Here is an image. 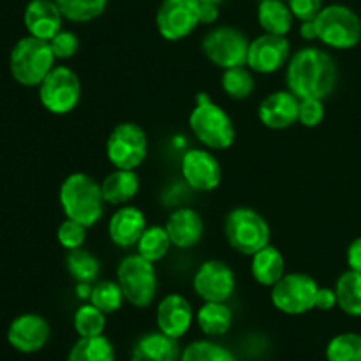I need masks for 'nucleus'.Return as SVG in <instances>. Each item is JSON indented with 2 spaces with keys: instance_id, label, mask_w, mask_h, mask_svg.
<instances>
[{
  "instance_id": "6e6552de",
  "label": "nucleus",
  "mask_w": 361,
  "mask_h": 361,
  "mask_svg": "<svg viewBox=\"0 0 361 361\" xmlns=\"http://www.w3.org/2000/svg\"><path fill=\"white\" fill-rule=\"evenodd\" d=\"M39 101L53 115H67L81 101V81L67 66H55L39 85Z\"/></svg>"
},
{
  "instance_id": "c756f323",
  "label": "nucleus",
  "mask_w": 361,
  "mask_h": 361,
  "mask_svg": "<svg viewBox=\"0 0 361 361\" xmlns=\"http://www.w3.org/2000/svg\"><path fill=\"white\" fill-rule=\"evenodd\" d=\"M63 20L73 23H87L101 16L108 7V0H55Z\"/></svg>"
},
{
  "instance_id": "412c9836",
  "label": "nucleus",
  "mask_w": 361,
  "mask_h": 361,
  "mask_svg": "<svg viewBox=\"0 0 361 361\" xmlns=\"http://www.w3.org/2000/svg\"><path fill=\"white\" fill-rule=\"evenodd\" d=\"M147 229V217L136 207H122L111 215L108 235L116 247L129 249L137 245L141 235Z\"/></svg>"
},
{
  "instance_id": "5701e85b",
  "label": "nucleus",
  "mask_w": 361,
  "mask_h": 361,
  "mask_svg": "<svg viewBox=\"0 0 361 361\" xmlns=\"http://www.w3.org/2000/svg\"><path fill=\"white\" fill-rule=\"evenodd\" d=\"M102 196L109 204H126L134 200L140 190V176L136 169H116L101 183Z\"/></svg>"
},
{
  "instance_id": "e433bc0d",
  "label": "nucleus",
  "mask_w": 361,
  "mask_h": 361,
  "mask_svg": "<svg viewBox=\"0 0 361 361\" xmlns=\"http://www.w3.org/2000/svg\"><path fill=\"white\" fill-rule=\"evenodd\" d=\"M87 229L80 222L73 221V219H66L62 224L59 226V231H56V240H59L60 245L67 250H74L83 247L85 240H87Z\"/></svg>"
},
{
  "instance_id": "ddd939ff",
  "label": "nucleus",
  "mask_w": 361,
  "mask_h": 361,
  "mask_svg": "<svg viewBox=\"0 0 361 361\" xmlns=\"http://www.w3.org/2000/svg\"><path fill=\"white\" fill-rule=\"evenodd\" d=\"M192 286L204 302H228L236 289L235 271L224 261H204L194 274Z\"/></svg>"
},
{
  "instance_id": "a878e982",
  "label": "nucleus",
  "mask_w": 361,
  "mask_h": 361,
  "mask_svg": "<svg viewBox=\"0 0 361 361\" xmlns=\"http://www.w3.org/2000/svg\"><path fill=\"white\" fill-rule=\"evenodd\" d=\"M197 326L208 337H221L233 326V312L226 302H204L197 310Z\"/></svg>"
},
{
  "instance_id": "f8f14e48",
  "label": "nucleus",
  "mask_w": 361,
  "mask_h": 361,
  "mask_svg": "<svg viewBox=\"0 0 361 361\" xmlns=\"http://www.w3.org/2000/svg\"><path fill=\"white\" fill-rule=\"evenodd\" d=\"M157 30L166 41H182L189 37L200 23L197 0H162L155 14Z\"/></svg>"
},
{
  "instance_id": "4c0bfd02",
  "label": "nucleus",
  "mask_w": 361,
  "mask_h": 361,
  "mask_svg": "<svg viewBox=\"0 0 361 361\" xmlns=\"http://www.w3.org/2000/svg\"><path fill=\"white\" fill-rule=\"evenodd\" d=\"M49 46H51L56 59L67 60L73 59L78 53V49H80V39H78V35L74 32L60 30L55 37L49 39Z\"/></svg>"
},
{
  "instance_id": "f3484780",
  "label": "nucleus",
  "mask_w": 361,
  "mask_h": 361,
  "mask_svg": "<svg viewBox=\"0 0 361 361\" xmlns=\"http://www.w3.org/2000/svg\"><path fill=\"white\" fill-rule=\"evenodd\" d=\"M300 99L289 90H279L261 101L257 115L268 129L282 130L298 122Z\"/></svg>"
},
{
  "instance_id": "b1692460",
  "label": "nucleus",
  "mask_w": 361,
  "mask_h": 361,
  "mask_svg": "<svg viewBox=\"0 0 361 361\" xmlns=\"http://www.w3.org/2000/svg\"><path fill=\"white\" fill-rule=\"evenodd\" d=\"M286 261L281 250L274 245H267L261 250H257L252 256V264H250V271L252 277L256 279L257 284L270 286L274 288L282 277H284Z\"/></svg>"
},
{
  "instance_id": "7c9ffc66",
  "label": "nucleus",
  "mask_w": 361,
  "mask_h": 361,
  "mask_svg": "<svg viewBox=\"0 0 361 361\" xmlns=\"http://www.w3.org/2000/svg\"><path fill=\"white\" fill-rule=\"evenodd\" d=\"M171 240H169L168 231L162 226H154V228H147L141 235L140 242H137V254L148 259L150 263H157L171 249Z\"/></svg>"
},
{
  "instance_id": "4be33fe9",
  "label": "nucleus",
  "mask_w": 361,
  "mask_h": 361,
  "mask_svg": "<svg viewBox=\"0 0 361 361\" xmlns=\"http://www.w3.org/2000/svg\"><path fill=\"white\" fill-rule=\"evenodd\" d=\"M178 338H173L162 331L147 334L134 344L130 361H180Z\"/></svg>"
},
{
  "instance_id": "473e14b6",
  "label": "nucleus",
  "mask_w": 361,
  "mask_h": 361,
  "mask_svg": "<svg viewBox=\"0 0 361 361\" xmlns=\"http://www.w3.org/2000/svg\"><path fill=\"white\" fill-rule=\"evenodd\" d=\"M123 302H126V296H123V291L118 282L102 281L95 284L94 289H92L90 303L104 314H113L120 310Z\"/></svg>"
},
{
  "instance_id": "a19ab883",
  "label": "nucleus",
  "mask_w": 361,
  "mask_h": 361,
  "mask_svg": "<svg viewBox=\"0 0 361 361\" xmlns=\"http://www.w3.org/2000/svg\"><path fill=\"white\" fill-rule=\"evenodd\" d=\"M337 305V293L330 288H319L316 296V309L331 310Z\"/></svg>"
},
{
  "instance_id": "49530a36",
  "label": "nucleus",
  "mask_w": 361,
  "mask_h": 361,
  "mask_svg": "<svg viewBox=\"0 0 361 361\" xmlns=\"http://www.w3.org/2000/svg\"><path fill=\"white\" fill-rule=\"evenodd\" d=\"M200 2H207V4H215V6H221L224 0H200Z\"/></svg>"
},
{
  "instance_id": "f257e3e1",
  "label": "nucleus",
  "mask_w": 361,
  "mask_h": 361,
  "mask_svg": "<svg viewBox=\"0 0 361 361\" xmlns=\"http://www.w3.org/2000/svg\"><path fill=\"white\" fill-rule=\"evenodd\" d=\"M338 67L321 48H303L289 59L286 71L288 90L298 99H326L337 87Z\"/></svg>"
},
{
  "instance_id": "37998d69",
  "label": "nucleus",
  "mask_w": 361,
  "mask_h": 361,
  "mask_svg": "<svg viewBox=\"0 0 361 361\" xmlns=\"http://www.w3.org/2000/svg\"><path fill=\"white\" fill-rule=\"evenodd\" d=\"M348 264L349 270L361 274V236L353 240L351 245L348 247Z\"/></svg>"
},
{
  "instance_id": "9d476101",
  "label": "nucleus",
  "mask_w": 361,
  "mask_h": 361,
  "mask_svg": "<svg viewBox=\"0 0 361 361\" xmlns=\"http://www.w3.org/2000/svg\"><path fill=\"white\" fill-rule=\"evenodd\" d=\"M250 41L240 28L217 27L204 35L201 42L204 56L222 69L247 66Z\"/></svg>"
},
{
  "instance_id": "f03ea898",
  "label": "nucleus",
  "mask_w": 361,
  "mask_h": 361,
  "mask_svg": "<svg viewBox=\"0 0 361 361\" xmlns=\"http://www.w3.org/2000/svg\"><path fill=\"white\" fill-rule=\"evenodd\" d=\"M60 207L66 219L80 222L85 228L97 224L104 215V196L101 183L87 173H73L60 185Z\"/></svg>"
},
{
  "instance_id": "aec40b11",
  "label": "nucleus",
  "mask_w": 361,
  "mask_h": 361,
  "mask_svg": "<svg viewBox=\"0 0 361 361\" xmlns=\"http://www.w3.org/2000/svg\"><path fill=\"white\" fill-rule=\"evenodd\" d=\"M166 231L176 249H192L201 242L204 224L201 215L192 208H176L166 221Z\"/></svg>"
},
{
  "instance_id": "2f4dec72",
  "label": "nucleus",
  "mask_w": 361,
  "mask_h": 361,
  "mask_svg": "<svg viewBox=\"0 0 361 361\" xmlns=\"http://www.w3.org/2000/svg\"><path fill=\"white\" fill-rule=\"evenodd\" d=\"M221 83L226 94L231 99H236V101H243L254 92V76L245 66L224 69Z\"/></svg>"
},
{
  "instance_id": "2eb2a0df",
  "label": "nucleus",
  "mask_w": 361,
  "mask_h": 361,
  "mask_svg": "<svg viewBox=\"0 0 361 361\" xmlns=\"http://www.w3.org/2000/svg\"><path fill=\"white\" fill-rule=\"evenodd\" d=\"M182 176L194 190L212 192L222 182V168L217 157L203 148H192L182 157Z\"/></svg>"
},
{
  "instance_id": "4468645a",
  "label": "nucleus",
  "mask_w": 361,
  "mask_h": 361,
  "mask_svg": "<svg viewBox=\"0 0 361 361\" xmlns=\"http://www.w3.org/2000/svg\"><path fill=\"white\" fill-rule=\"evenodd\" d=\"M291 44L286 35L263 34L250 41L247 53V67L254 73L274 74L289 60Z\"/></svg>"
},
{
  "instance_id": "72a5a7b5",
  "label": "nucleus",
  "mask_w": 361,
  "mask_h": 361,
  "mask_svg": "<svg viewBox=\"0 0 361 361\" xmlns=\"http://www.w3.org/2000/svg\"><path fill=\"white\" fill-rule=\"evenodd\" d=\"M106 328V314L92 303H85L74 314V330L80 337H97Z\"/></svg>"
},
{
  "instance_id": "bb28decb",
  "label": "nucleus",
  "mask_w": 361,
  "mask_h": 361,
  "mask_svg": "<svg viewBox=\"0 0 361 361\" xmlns=\"http://www.w3.org/2000/svg\"><path fill=\"white\" fill-rule=\"evenodd\" d=\"M337 305L348 316L361 317V274L348 270L341 275L335 286Z\"/></svg>"
},
{
  "instance_id": "f704fd0d",
  "label": "nucleus",
  "mask_w": 361,
  "mask_h": 361,
  "mask_svg": "<svg viewBox=\"0 0 361 361\" xmlns=\"http://www.w3.org/2000/svg\"><path fill=\"white\" fill-rule=\"evenodd\" d=\"M328 361H361V335L341 334L326 345Z\"/></svg>"
},
{
  "instance_id": "a211bd4d",
  "label": "nucleus",
  "mask_w": 361,
  "mask_h": 361,
  "mask_svg": "<svg viewBox=\"0 0 361 361\" xmlns=\"http://www.w3.org/2000/svg\"><path fill=\"white\" fill-rule=\"evenodd\" d=\"M23 23L28 35L49 41L62 30L63 16L55 0H30L25 7Z\"/></svg>"
},
{
  "instance_id": "9b49d317",
  "label": "nucleus",
  "mask_w": 361,
  "mask_h": 361,
  "mask_svg": "<svg viewBox=\"0 0 361 361\" xmlns=\"http://www.w3.org/2000/svg\"><path fill=\"white\" fill-rule=\"evenodd\" d=\"M319 286L307 274H288L271 288V303L288 316H302L316 309Z\"/></svg>"
},
{
  "instance_id": "dca6fc26",
  "label": "nucleus",
  "mask_w": 361,
  "mask_h": 361,
  "mask_svg": "<svg viewBox=\"0 0 361 361\" xmlns=\"http://www.w3.org/2000/svg\"><path fill=\"white\" fill-rule=\"evenodd\" d=\"M49 324L39 314H21L7 328V342L18 353L32 355L48 344Z\"/></svg>"
},
{
  "instance_id": "c03bdc74",
  "label": "nucleus",
  "mask_w": 361,
  "mask_h": 361,
  "mask_svg": "<svg viewBox=\"0 0 361 361\" xmlns=\"http://www.w3.org/2000/svg\"><path fill=\"white\" fill-rule=\"evenodd\" d=\"M300 35H302L305 41H316V39H317L316 21H314V20L302 21V25H300Z\"/></svg>"
},
{
  "instance_id": "ea45409f",
  "label": "nucleus",
  "mask_w": 361,
  "mask_h": 361,
  "mask_svg": "<svg viewBox=\"0 0 361 361\" xmlns=\"http://www.w3.org/2000/svg\"><path fill=\"white\" fill-rule=\"evenodd\" d=\"M288 6L296 20L307 21L316 20V16L321 13L324 4L323 0H288Z\"/></svg>"
},
{
  "instance_id": "1a4fd4ad",
  "label": "nucleus",
  "mask_w": 361,
  "mask_h": 361,
  "mask_svg": "<svg viewBox=\"0 0 361 361\" xmlns=\"http://www.w3.org/2000/svg\"><path fill=\"white\" fill-rule=\"evenodd\" d=\"M148 154L147 133L134 122H122L109 133L106 157L116 169H137Z\"/></svg>"
},
{
  "instance_id": "39448f33",
  "label": "nucleus",
  "mask_w": 361,
  "mask_h": 361,
  "mask_svg": "<svg viewBox=\"0 0 361 361\" xmlns=\"http://www.w3.org/2000/svg\"><path fill=\"white\" fill-rule=\"evenodd\" d=\"M224 235L236 252L250 257L263 247L270 245L271 238L267 219L259 212L247 207L229 212L224 221Z\"/></svg>"
},
{
  "instance_id": "cd10ccee",
  "label": "nucleus",
  "mask_w": 361,
  "mask_h": 361,
  "mask_svg": "<svg viewBox=\"0 0 361 361\" xmlns=\"http://www.w3.org/2000/svg\"><path fill=\"white\" fill-rule=\"evenodd\" d=\"M67 361H115V348L104 335L80 337L71 349Z\"/></svg>"
},
{
  "instance_id": "20e7f679",
  "label": "nucleus",
  "mask_w": 361,
  "mask_h": 361,
  "mask_svg": "<svg viewBox=\"0 0 361 361\" xmlns=\"http://www.w3.org/2000/svg\"><path fill=\"white\" fill-rule=\"evenodd\" d=\"M55 60L56 56L49 41L27 35L11 49L9 69L14 81L23 87H39L55 67Z\"/></svg>"
},
{
  "instance_id": "c85d7f7f",
  "label": "nucleus",
  "mask_w": 361,
  "mask_h": 361,
  "mask_svg": "<svg viewBox=\"0 0 361 361\" xmlns=\"http://www.w3.org/2000/svg\"><path fill=\"white\" fill-rule=\"evenodd\" d=\"M67 271L71 274V277L76 282H92L97 281L99 274H101V263H99L97 257L92 252L85 249H74L69 250L66 257Z\"/></svg>"
},
{
  "instance_id": "c9c22d12",
  "label": "nucleus",
  "mask_w": 361,
  "mask_h": 361,
  "mask_svg": "<svg viewBox=\"0 0 361 361\" xmlns=\"http://www.w3.org/2000/svg\"><path fill=\"white\" fill-rule=\"evenodd\" d=\"M180 361H236L228 348L210 341H196L182 351Z\"/></svg>"
},
{
  "instance_id": "a18cd8bd",
  "label": "nucleus",
  "mask_w": 361,
  "mask_h": 361,
  "mask_svg": "<svg viewBox=\"0 0 361 361\" xmlns=\"http://www.w3.org/2000/svg\"><path fill=\"white\" fill-rule=\"evenodd\" d=\"M92 289L94 286H90L88 282H78L76 286V293H78V298H83V300H90L92 295Z\"/></svg>"
},
{
  "instance_id": "79ce46f5",
  "label": "nucleus",
  "mask_w": 361,
  "mask_h": 361,
  "mask_svg": "<svg viewBox=\"0 0 361 361\" xmlns=\"http://www.w3.org/2000/svg\"><path fill=\"white\" fill-rule=\"evenodd\" d=\"M197 2H200V0H197ZM219 16H221V6L200 2V23L214 25L215 21L219 20Z\"/></svg>"
},
{
  "instance_id": "423d86ee",
  "label": "nucleus",
  "mask_w": 361,
  "mask_h": 361,
  "mask_svg": "<svg viewBox=\"0 0 361 361\" xmlns=\"http://www.w3.org/2000/svg\"><path fill=\"white\" fill-rule=\"evenodd\" d=\"M317 39L334 49H351L361 41V20L351 7L330 4L316 16Z\"/></svg>"
},
{
  "instance_id": "6ab92c4d",
  "label": "nucleus",
  "mask_w": 361,
  "mask_h": 361,
  "mask_svg": "<svg viewBox=\"0 0 361 361\" xmlns=\"http://www.w3.org/2000/svg\"><path fill=\"white\" fill-rule=\"evenodd\" d=\"M194 321V310L182 295H168L157 307L159 331L173 338H180L189 331Z\"/></svg>"
},
{
  "instance_id": "7ed1b4c3",
  "label": "nucleus",
  "mask_w": 361,
  "mask_h": 361,
  "mask_svg": "<svg viewBox=\"0 0 361 361\" xmlns=\"http://www.w3.org/2000/svg\"><path fill=\"white\" fill-rule=\"evenodd\" d=\"M189 127L194 136L212 150H228L235 145L236 129L231 116L207 94H197L196 106L189 115Z\"/></svg>"
},
{
  "instance_id": "0eeeda50",
  "label": "nucleus",
  "mask_w": 361,
  "mask_h": 361,
  "mask_svg": "<svg viewBox=\"0 0 361 361\" xmlns=\"http://www.w3.org/2000/svg\"><path fill=\"white\" fill-rule=\"evenodd\" d=\"M116 282L122 288L126 302L137 309L152 305L157 295V274L154 263L140 254H130L116 268Z\"/></svg>"
},
{
  "instance_id": "393cba45",
  "label": "nucleus",
  "mask_w": 361,
  "mask_h": 361,
  "mask_svg": "<svg viewBox=\"0 0 361 361\" xmlns=\"http://www.w3.org/2000/svg\"><path fill=\"white\" fill-rule=\"evenodd\" d=\"M293 20L295 16L284 0H259L257 21L264 34L288 35L293 28Z\"/></svg>"
},
{
  "instance_id": "58836bf2",
  "label": "nucleus",
  "mask_w": 361,
  "mask_h": 361,
  "mask_svg": "<svg viewBox=\"0 0 361 361\" xmlns=\"http://www.w3.org/2000/svg\"><path fill=\"white\" fill-rule=\"evenodd\" d=\"M324 120L323 99H300L298 122L303 127H317Z\"/></svg>"
}]
</instances>
